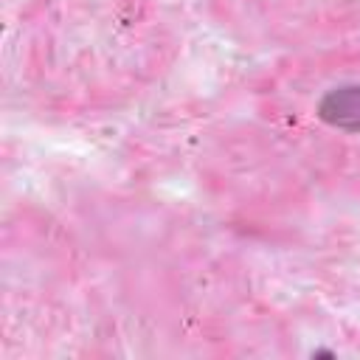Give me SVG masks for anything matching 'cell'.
Returning <instances> with one entry per match:
<instances>
[{
	"mask_svg": "<svg viewBox=\"0 0 360 360\" xmlns=\"http://www.w3.org/2000/svg\"><path fill=\"white\" fill-rule=\"evenodd\" d=\"M287 96L290 110L281 115L321 160L360 166V62L312 68Z\"/></svg>",
	"mask_w": 360,
	"mask_h": 360,
	"instance_id": "6da1fadb",
	"label": "cell"
}]
</instances>
